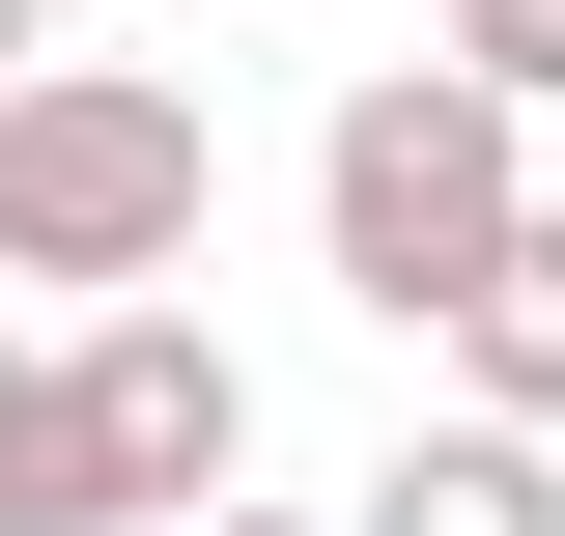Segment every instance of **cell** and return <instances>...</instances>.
<instances>
[{"label": "cell", "instance_id": "obj_2", "mask_svg": "<svg viewBox=\"0 0 565 536\" xmlns=\"http://www.w3.org/2000/svg\"><path fill=\"white\" fill-rule=\"evenodd\" d=\"M199 199H226V114L170 57H29L0 85V282H57V311L199 282Z\"/></svg>", "mask_w": 565, "mask_h": 536}, {"label": "cell", "instance_id": "obj_9", "mask_svg": "<svg viewBox=\"0 0 565 536\" xmlns=\"http://www.w3.org/2000/svg\"><path fill=\"white\" fill-rule=\"evenodd\" d=\"M57 29H114V0H57Z\"/></svg>", "mask_w": 565, "mask_h": 536}, {"label": "cell", "instance_id": "obj_1", "mask_svg": "<svg viewBox=\"0 0 565 536\" xmlns=\"http://www.w3.org/2000/svg\"><path fill=\"white\" fill-rule=\"evenodd\" d=\"M255 480V367H226L170 282H114V311L0 339V536H170Z\"/></svg>", "mask_w": 565, "mask_h": 536}, {"label": "cell", "instance_id": "obj_8", "mask_svg": "<svg viewBox=\"0 0 565 536\" xmlns=\"http://www.w3.org/2000/svg\"><path fill=\"white\" fill-rule=\"evenodd\" d=\"M29 57H57V0H0V85H29Z\"/></svg>", "mask_w": 565, "mask_h": 536}, {"label": "cell", "instance_id": "obj_5", "mask_svg": "<svg viewBox=\"0 0 565 536\" xmlns=\"http://www.w3.org/2000/svg\"><path fill=\"white\" fill-rule=\"evenodd\" d=\"M424 339L481 367V424H565V199H509V255L452 282V311H424Z\"/></svg>", "mask_w": 565, "mask_h": 536}, {"label": "cell", "instance_id": "obj_3", "mask_svg": "<svg viewBox=\"0 0 565 536\" xmlns=\"http://www.w3.org/2000/svg\"><path fill=\"white\" fill-rule=\"evenodd\" d=\"M509 199H537V114H509V85H452V57H367V85H340V141H311V255H340V311H367V339L452 311V282L509 255Z\"/></svg>", "mask_w": 565, "mask_h": 536}, {"label": "cell", "instance_id": "obj_7", "mask_svg": "<svg viewBox=\"0 0 565 536\" xmlns=\"http://www.w3.org/2000/svg\"><path fill=\"white\" fill-rule=\"evenodd\" d=\"M170 536H340V508H170Z\"/></svg>", "mask_w": 565, "mask_h": 536}, {"label": "cell", "instance_id": "obj_6", "mask_svg": "<svg viewBox=\"0 0 565 536\" xmlns=\"http://www.w3.org/2000/svg\"><path fill=\"white\" fill-rule=\"evenodd\" d=\"M452 85H509V114H565V0H452Z\"/></svg>", "mask_w": 565, "mask_h": 536}, {"label": "cell", "instance_id": "obj_4", "mask_svg": "<svg viewBox=\"0 0 565 536\" xmlns=\"http://www.w3.org/2000/svg\"><path fill=\"white\" fill-rule=\"evenodd\" d=\"M340 536H565V424H396Z\"/></svg>", "mask_w": 565, "mask_h": 536}]
</instances>
